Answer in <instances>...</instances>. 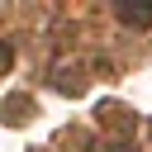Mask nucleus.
Returning <instances> with one entry per match:
<instances>
[{
  "instance_id": "f257e3e1",
  "label": "nucleus",
  "mask_w": 152,
  "mask_h": 152,
  "mask_svg": "<svg viewBox=\"0 0 152 152\" xmlns=\"http://www.w3.org/2000/svg\"><path fill=\"white\" fill-rule=\"evenodd\" d=\"M124 19H133V24H142V19H152V10H124Z\"/></svg>"
},
{
  "instance_id": "f03ea898",
  "label": "nucleus",
  "mask_w": 152,
  "mask_h": 152,
  "mask_svg": "<svg viewBox=\"0 0 152 152\" xmlns=\"http://www.w3.org/2000/svg\"><path fill=\"white\" fill-rule=\"evenodd\" d=\"M119 152H128V147H119Z\"/></svg>"
}]
</instances>
